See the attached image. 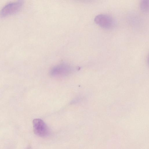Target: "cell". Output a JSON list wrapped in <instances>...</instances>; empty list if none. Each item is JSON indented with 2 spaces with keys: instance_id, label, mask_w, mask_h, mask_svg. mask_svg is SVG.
Wrapping results in <instances>:
<instances>
[{
  "instance_id": "cell-1",
  "label": "cell",
  "mask_w": 149,
  "mask_h": 149,
  "mask_svg": "<svg viewBox=\"0 0 149 149\" xmlns=\"http://www.w3.org/2000/svg\"><path fill=\"white\" fill-rule=\"evenodd\" d=\"M33 126L34 132L36 135L41 137H45L49 135V128L42 120L40 119H34Z\"/></svg>"
},
{
  "instance_id": "cell-2",
  "label": "cell",
  "mask_w": 149,
  "mask_h": 149,
  "mask_svg": "<svg viewBox=\"0 0 149 149\" xmlns=\"http://www.w3.org/2000/svg\"><path fill=\"white\" fill-rule=\"evenodd\" d=\"M22 4L23 2L21 0L9 3L2 8L0 15L3 17L16 13L20 9Z\"/></svg>"
},
{
  "instance_id": "cell-3",
  "label": "cell",
  "mask_w": 149,
  "mask_h": 149,
  "mask_svg": "<svg viewBox=\"0 0 149 149\" xmlns=\"http://www.w3.org/2000/svg\"><path fill=\"white\" fill-rule=\"evenodd\" d=\"M94 20L97 24L106 29L111 28L115 24L114 21L113 17L107 14H99L95 17Z\"/></svg>"
},
{
  "instance_id": "cell-4",
  "label": "cell",
  "mask_w": 149,
  "mask_h": 149,
  "mask_svg": "<svg viewBox=\"0 0 149 149\" xmlns=\"http://www.w3.org/2000/svg\"><path fill=\"white\" fill-rule=\"evenodd\" d=\"M69 67L65 65H61L54 67L51 71L54 75H63L68 74L70 71Z\"/></svg>"
},
{
  "instance_id": "cell-5",
  "label": "cell",
  "mask_w": 149,
  "mask_h": 149,
  "mask_svg": "<svg viewBox=\"0 0 149 149\" xmlns=\"http://www.w3.org/2000/svg\"><path fill=\"white\" fill-rule=\"evenodd\" d=\"M149 0H142L140 4L141 10L144 13L148 12L149 10Z\"/></svg>"
},
{
  "instance_id": "cell-6",
  "label": "cell",
  "mask_w": 149,
  "mask_h": 149,
  "mask_svg": "<svg viewBox=\"0 0 149 149\" xmlns=\"http://www.w3.org/2000/svg\"><path fill=\"white\" fill-rule=\"evenodd\" d=\"M26 149H32L31 148V147H29L28 148H27Z\"/></svg>"
}]
</instances>
